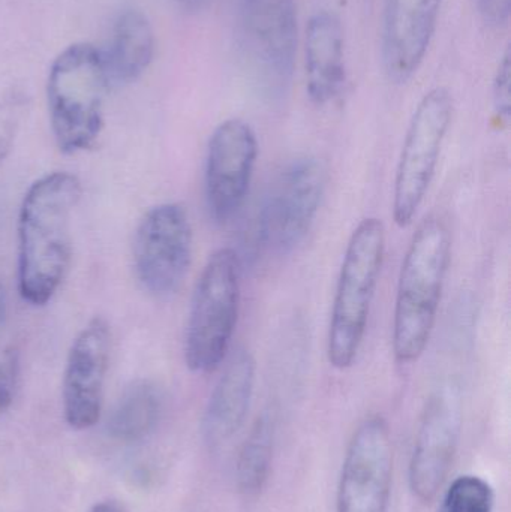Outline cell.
Returning <instances> with one entry per match:
<instances>
[{"mask_svg":"<svg viewBox=\"0 0 511 512\" xmlns=\"http://www.w3.org/2000/svg\"><path fill=\"white\" fill-rule=\"evenodd\" d=\"M81 183L65 171L36 180L18 215V292L26 303L45 306L59 291L72 256V216Z\"/></svg>","mask_w":511,"mask_h":512,"instance_id":"6da1fadb","label":"cell"},{"mask_svg":"<svg viewBox=\"0 0 511 512\" xmlns=\"http://www.w3.org/2000/svg\"><path fill=\"white\" fill-rule=\"evenodd\" d=\"M452 256L449 228L440 218L417 228L402 261L393 313V355L413 364L425 354L437 324Z\"/></svg>","mask_w":511,"mask_h":512,"instance_id":"7a4b0ae2","label":"cell"},{"mask_svg":"<svg viewBox=\"0 0 511 512\" xmlns=\"http://www.w3.org/2000/svg\"><path fill=\"white\" fill-rule=\"evenodd\" d=\"M110 77L104 56L90 44L69 45L48 74V111L60 152L92 149L104 128V102Z\"/></svg>","mask_w":511,"mask_h":512,"instance_id":"3957f363","label":"cell"},{"mask_svg":"<svg viewBox=\"0 0 511 512\" xmlns=\"http://www.w3.org/2000/svg\"><path fill=\"white\" fill-rule=\"evenodd\" d=\"M384 254L386 227L381 219H363L348 240L333 298L327 360L335 369H350L356 363L365 340Z\"/></svg>","mask_w":511,"mask_h":512,"instance_id":"277c9868","label":"cell"},{"mask_svg":"<svg viewBox=\"0 0 511 512\" xmlns=\"http://www.w3.org/2000/svg\"><path fill=\"white\" fill-rule=\"evenodd\" d=\"M242 264L234 249L222 248L204 265L189 310L185 361L194 373L215 372L227 358L239 321Z\"/></svg>","mask_w":511,"mask_h":512,"instance_id":"5b68a950","label":"cell"},{"mask_svg":"<svg viewBox=\"0 0 511 512\" xmlns=\"http://www.w3.org/2000/svg\"><path fill=\"white\" fill-rule=\"evenodd\" d=\"M453 113L455 101L446 87L429 90L414 110L393 188V221L399 228L413 224L428 195Z\"/></svg>","mask_w":511,"mask_h":512,"instance_id":"8992f818","label":"cell"},{"mask_svg":"<svg viewBox=\"0 0 511 512\" xmlns=\"http://www.w3.org/2000/svg\"><path fill=\"white\" fill-rule=\"evenodd\" d=\"M240 47L252 77L269 95L287 92L296 68L299 24L294 0H243Z\"/></svg>","mask_w":511,"mask_h":512,"instance_id":"52a82bcc","label":"cell"},{"mask_svg":"<svg viewBox=\"0 0 511 512\" xmlns=\"http://www.w3.org/2000/svg\"><path fill=\"white\" fill-rule=\"evenodd\" d=\"M326 189L320 159L300 156L276 177L260 213L261 242L270 251L287 254L311 230Z\"/></svg>","mask_w":511,"mask_h":512,"instance_id":"ba28073f","label":"cell"},{"mask_svg":"<svg viewBox=\"0 0 511 512\" xmlns=\"http://www.w3.org/2000/svg\"><path fill=\"white\" fill-rule=\"evenodd\" d=\"M191 221L185 207L159 204L146 213L134 239L135 273L153 297L168 298L182 288L192 262Z\"/></svg>","mask_w":511,"mask_h":512,"instance_id":"9c48e42d","label":"cell"},{"mask_svg":"<svg viewBox=\"0 0 511 512\" xmlns=\"http://www.w3.org/2000/svg\"><path fill=\"white\" fill-rule=\"evenodd\" d=\"M461 385L444 381L429 396L420 418L410 460V487L422 502L440 492L455 462L462 429Z\"/></svg>","mask_w":511,"mask_h":512,"instance_id":"30bf717a","label":"cell"},{"mask_svg":"<svg viewBox=\"0 0 511 512\" xmlns=\"http://www.w3.org/2000/svg\"><path fill=\"white\" fill-rule=\"evenodd\" d=\"M393 480L389 424L380 415L354 430L339 477L336 512H387Z\"/></svg>","mask_w":511,"mask_h":512,"instance_id":"8fae6325","label":"cell"},{"mask_svg":"<svg viewBox=\"0 0 511 512\" xmlns=\"http://www.w3.org/2000/svg\"><path fill=\"white\" fill-rule=\"evenodd\" d=\"M257 158V135L245 120H224L210 135L204 189L207 210L216 224H227L242 209Z\"/></svg>","mask_w":511,"mask_h":512,"instance_id":"7c38bea8","label":"cell"},{"mask_svg":"<svg viewBox=\"0 0 511 512\" xmlns=\"http://www.w3.org/2000/svg\"><path fill=\"white\" fill-rule=\"evenodd\" d=\"M110 346V327L104 318L96 316L77 334L69 349L62 384L63 417L78 432L92 429L101 418Z\"/></svg>","mask_w":511,"mask_h":512,"instance_id":"4fadbf2b","label":"cell"},{"mask_svg":"<svg viewBox=\"0 0 511 512\" xmlns=\"http://www.w3.org/2000/svg\"><path fill=\"white\" fill-rule=\"evenodd\" d=\"M443 0H384L381 57L395 84L417 74L437 32Z\"/></svg>","mask_w":511,"mask_h":512,"instance_id":"5bb4252c","label":"cell"},{"mask_svg":"<svg viewBox=\"0 0 511 512\" xmlns=\"http://www.w3.org/2000/svg\"><path fill=\"white\" fill-rule=\"evenodd\" d=\"M306 92L315 105H329L347 84L344 27L338 15L318 11L305 29Z\"/></svg>","mask_w":511,"mask_h":512,"instance_id":"9a60e30c","label":"cell"},{"mask_svg":"<svg viewBox=\"0 0 511 512\" xmlns=\"http://www.w3.org/2000/svg\"><path fill=\"white\" fill-rule=\"evenodd\" d=\"M254 357L240 348L231 354L216 382L203 417L204 442L212 450L227 444L245 423L255 387Z\"/></svg>","mask_w":511,"mask_h":512,"instance_id":"2e32d148","label":"cell"},{"mask_svg":"<svg viewBox=\"0 0 511 512\" xmlns=\"http://www.w3.org/2000/svg\"><path fill=\"white\" fill-rule=\"evenodd\" d=\"M155 33L149 18L137 9L120 14L113 27L110 48L104 56L110 80L129 83L137 80L153 60Z\"/></svg>","mask_w":511,"mask_h":512,"instance_id":"e0dca14e","label":"cell"},{"mask_svg":"<svg viewBox=\"0 0 511 512\" xmlns=\"http://www.w3.org/2000/svg\"><path fill=\"white\" fill-rule=\"evenodd\" d=\"M164 414V394L150 381L132 382L114 403L107 420V433L119 444L146 441L158 429Z\"/></svg>","mask_w":511,"mask_h":512,"instance_id":"ac0fdd59","label":"cell"},{"mask_svg":"<svg viewBox=\"0 0 511 512\" xmlns=\"http://www.w3.org/2000/svg\"><path fill=\"white\" fill-rule=\"evenodd\" d=\"M273 459V427L260 418L246 438L236 463V481L240 492L257 495L269 480Z\"/></svg>","mask_w":511,"mask_h":512,"instance_id":"d6986e66","label":"cell"},{"mask_svg":"<svg viewBox=\"0 0 511 512\" xmlns=\"http://www.w3.org/2000/svg\"><path fill=\"white\" fill-rule=\"evenodd\" d=\"M26 107L27 93L23 84L12 75L0 74V165L14 149Z\"/></svg>","mask_w":511,"mask_h":512,"instance_id":"ffe728a7","label":"cell"},{"mask_svg":"<svg viewBox=\"0 0 511 512\" xmlns=\"http://www.w3.org/2000/svg\"><path fill=\"white\" fill-rule=\"evenodd\" d=\"M495 492L477 475H462L450 484L437 512H492Z\"/></svg>","mask_w":511,"mask_h":512,"instance_id":"44dd1931","label":"cell"},{"mask_svg":"<svg viewBox=\"0 0 511 512\" xmlns=\"http://www.w3.org/2000/svg\"><path fill=\"white\" fill-rule=\"evenodd\" d=\"M20 358L8 324V298H0V412L11 408L17 393Z\"/></svg>","mask_w":511,"mask_h":512,"instance_id":"7402d4cb","label":"cell"},{"mask_svg":"<svg viewBox=\"0 0 511 512\" xmlns=\"http://www.w3.org/2000/svg\"><path fill=\"white\" fill-rule=\"evenodd\" d=\"M511 53L507 48L498 65L497 74L492 86L495 116L503 125H509L511 116Z\"/></svg>","mask_w":511,"mask_h":512,"instance_id":"603a6c76","label":"cell"},{"mask_svg":"<svg viewBox=\"0 0 511 512\" xmlns=\"http://www.w3.org/2000/svg\"><path fill=\"white\" fill-rule=\"evenodd\" d=\"M483 21L492 27L507 26L511 14V0H477Z\"/></svg>","mask_w":511,"mask_h":512,"instance_id":"cb8c5ba5","label":"cell"},{"mask_svg":"<svg viewBox=\"0 0 511 512\" xmlns=\"http://www.w3.org/2000/svg\"><path fill=\"white\" fill-rule=\"evenodd\" d=\"M89 512H126L114 501H102L93 505Z\"/></svg>","mask_w":511,"mask_h":512,"instance_id":"d4e9b609","label":"cell"},{"mask_svg":"<svg viewBox=\"0 0 511 512\" xmlns=\"http://www.w3.org/2000/svg\"><path fill=\"white\" fill-rule=\"evenodd\" d=\"M183 11L197 12L206 5L207 0H174Z\"/></svg>","mask_w":511,"mask_h":512,"instance_id":"484cf974","label":"cell"}]
</instances>
